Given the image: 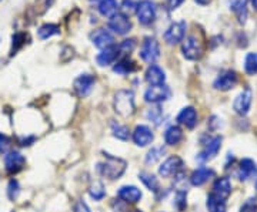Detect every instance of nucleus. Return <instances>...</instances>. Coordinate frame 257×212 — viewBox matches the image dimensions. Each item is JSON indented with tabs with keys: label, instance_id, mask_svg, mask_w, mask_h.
Here are the masks:
<instances>
[{
	"label": "nucleus",
	"instance_id": "1",
	"mask_svg": "<svg viewBox=\"0 0 257 212\" xmlns=\"http://www.w3.org/2000/svg\"><path fill=\"white\" fill-rule=\"evenodd\" d=\"M103 157H105V161L97 165V171L100 173V175L106 177L111 181L119 180L126 171L127 162L123 158L114 157V155L108 154V152H103Z\"/></svg>",
	"mask_w": 257,
	"mask_h": 212
},
{
	"label": "nucleus",
	"instance_id": "2",
	"mask_svg": "<svg viewBox=\"0 0 257 212\" xmlns=\"http://www.w3.org/2000/svg\"><path fill=\"white\" fill-rule=\"evenodd\" d=\"M114 111L120 117H130L135 113V93L132 90H119L113 98Z\"/></svg>",
	"mask_w": 257,
	"mask_h": 212
},
{
	"label": "nucleus",
	"instance_id": "3",
	"mask_svg": "<svg viewBox=\"0 0 257 212\" xmlns=\"http://www.w3.org/2000/svg\"><path fill=\"white\" fill-rule=\"evenodd\" d=\"M139 56H140V59H142L145 63L153 64V63L160 57V47H159L157 40L153 39V37H146L145 41L142 43Z\"/></svg>",
	"mask_w": 257,
	"mask_h": 212
},
{
	"label": "nucleus",
	"instance_id": "4",
	"mask_svg": "<svg viewBox=\"0 0 257 212\" xmlns=\"http://www.w3.org/2000/svg\"><path fill=\"white\" fill-rule=\"evenodd\" d=\"M172 97V90L166 84L160 86H150L145 93V101L150 104H160L167 101Z\"/></svg>",
	"mask_w": 257,
	"mask_h": 212
},
{
	"label": "nucleus",
	"instance_id": "5",
	"mask_svg": "<svg viewBox=\"0 0 257 212\" xmlns=\"http://www.w3.org/2000/svg\"><path fill=\"white\" fill-rule=\"evenodd\" d=\"M156 4L151 1V0H142L137 10H136V16H137V20L140 25L143 26H149L154 22L156 19Z\"/></svg>",
	"mask_w": 257,
	"mask_h": 212
},
{
	"label": "nucleus",
	"instance_id": "6",
	"mask_svg": "<svg viewBox=\"0 0 257 212\" xmlns=\"http://www.w3.org/2000/svg\"><path fill=\"white\" fill-rule=\"evenodd\" d=\"M182 53L184 56V59H187V60H199L203 54V47H202L200 40L196 36L186 37L182 44Z\"/></svg>",
	"mask_w": 257,
	"mask_h": 212
},
{
	"label": "nucleus",
	"instance_id": "7",
	"mask_svg": "<svg viewBox=\"0 0 257 212\" xmlns=\"http://www.w3.org/2000/svg\"><path fill=\"white\" fill-rule=\"evenodd\" d=\"M186 29H187V25H186V22H183V20L172 23V25L169 26V29L164 31V36H163V37H164V41H166L167 44H170V46L183 41V40H184V36H186Z\"/></svg>",
	"mask_w": 257,
	"mask_h": 212
},
{
	"label": "nucleus",
	"instance_id": "8",
	"mask_svg": "<svg viewBox=\"0 0 257 212\" xmlns=\"http://www.w3.org/2000/svg\"><path fill=\"white\" fill-rule=\"evenodd\" d=\"M108 26L114 34L124 36V34H127L132 30V22H130L127 14L117 13L109 19Z\"/></svg>",
	"mask_w": 257,
	"mask_h": 212
},
{
	"label": "nucleus",
	"instance_id": "9",
	"mask_svg": "<svg viewBox=\"0 0 257 212\" xmlns=\"http://www.w3.org/2000/svg\"><path fill=\"white\" fill-rule=\"evenodd\" d=\"M93 86H95V77L92 74H80L73 81V90L80 98H84L92 93Z\"/></svg>",
	"mask_w": 257,
	"mask_h": 212
},
{
	"label": "nucleus",
	"instance_id": "10",
	"mask_svg": "<svg viewBox=\"0 0 257 212\" xmlns=\"http://www.w3.org/2000/svg\"><path fill=\"white\" fill-rule=\"evenodd\" d=\"M221 141H223V138L220 135H215V137L209 138V141L204 144L203 151L197 155V159L202 162H206V161L215 158L221 148Z\"/></svg>",
	"mask_w": 257,
	"mask_h": 212
},
{
	"label": "nucleus",
	"instance_id": "11",
	"mask_svg": "<svg viewBox=\"0 0 257 212\" xmlns=\"http://www.w3.org/2000/svg\"><path fill=\"white\" fill-rule=\"evenodd\" d=\"M183 168V159L177 155H172L163 161V164L159 167V175L163 178H169L172 175H176Z\"/></svg>",
	"mask_w": 257,
	"mask_h": 212
},
{
	"label": "nucleus",
	"instance_id": "12",
	"mask_svg": "<svg viewBox=\"0 0 257 212\" xmlns=\"http://www.w3.org/2000/svg\"><path fill=\"white\" fill-rule=\"evenodd\" d=\"M25 164H26V158L19 151H9L4 155V167L9 174H16L22 171Z\"/></svg>",
	"mask_w": 257,
	"mask_h": 212
},
{
	"label": "nucleus",
	"instance_id": "13",
	"mask_svg": "<svg viewBox=\"0 0 257 212\" xmlns=\"http://www.w3.org/2000/svg\"><path fill=\"white\" fill-rule=\"evenodd\" d=\"M236 84H237V73L233 70H226L217 76V79L213 83V87L220 91H229Z\"/></svg>",
	"mask_w": 257,
	"mask_h": 212
},
{
	"label": "nucleus",
	"instance_id": "14",
	"mask_svg": "<svg viewBox=\"0 0 257 212\" xmlns=\"http://www.w3.org/2000/svg\"><path fill=\"white\" fill-rule=\"evenodd\" d=\"M253 101V93L250 89H244L242 93L239 94L234 101H233V110L239 114V116H246L252 107Z\"/></svg>",
	"mask_w": 257,
	"mask_h": 212
},
{
	"label": "nucleus",
	"instance_id": "15",
	"mask_svg": "<svg viewBox=\"0 0 257 212\" xmlns=\"http://www.w3.org/2000/svg\"><path fill=\"white\" fill-rule=\"evenodd\" d=\"M90 39H92V43L100 50H105L108 47L114 46V37L106 29H97V30H95L90 34Z\"/></svg>",
	"mask_w": 257,
	"mask_h": 212
},
{
	"label": "nucleus",
	"instance_id": "16",
	"mask_svg": "<svg viewBox=\"0 0 257 212\" xmlns=\"http://www.w3.org/2000/svg\"><path fill=\"white\" fill-rule=\"evenodd\" d=\"M133 143H135L137 147H147L153 143L154 140V134L151 131V128L147 127V125H137L133 131Z\"/></svg>",
	"mask_w": 257,
	"mask_h": 212
},
{
	"label": "nucleus",
	"instance_id": "17",
	"mask_svg": "<svg viewBox=\"0 0 257 212\" xmlns=\"http://www.w3.org/2000/svg\"><path fill=\"white\" fill-rule=\"evenodd\" d=\"M197 120H199V116H197V111H196L194 107H184L177 114V122L184 125L189 130L194 128L197 125Z\"/></svg>",
	"mask_w": 257,
	"mask_h": 212
},
{
	"label": "nucleus",
	"instance_id": "18",
	"mask_svg": "<svg viewBox=\"0 0 257 212\" xmlns=\"http://www.w3.org/2000/svg\"><path fill=\"white\" fill-rule=\"evenodd\" d=\"M120 56V49L119 46H111V47H108L105 50H102L100 53L96 56V61L100 67H106L116 63L117 57Z\"/></svg>",
	"mask_w": 257,
	"mask_h": 212
},
{
	"label": "nucleus",
	"instance_id": "19",
	"mask_svg": "<svg viewBox=\"0 0 257 212\" xmlns=\"http://www.w3.org/2000/svg\"><path fill=\"white\" fill-rule=\"evenodd\" d=\"M117 197L126 204H137L142 199V191L135 185H123L117 189Z\"/></svg>",
	"mask_w": 257,
	"mask_h": 212
},
{
	"label": "nucleus",
	"instance_id": "20",
	"mask_svg": "<svg viewBox=\"0 0 257 212\" xmlns=\"http://www.w3.org/2000/svg\"><path fill=\"white\" fill-rule=\"evenodd\" d=\"M212 194L226 201V199L229 198V195L231 194L230 180H229L227 177H220V178H217L216 181L213 182V186H212Z\"/></svg>",
	"mask_w": 257,
	"mask_h": 212
},
{
	"label": "nucleus",
	"instance_id": "21",
	"mask_svg": "<svg viewBox=\"0 0 257 212\" xmlns=\"http://www.w3.org/2000/svg\"><path fill=\"white\" fill-rule=\"evenodd\" d=\"M212 177H215V171L212 168L207 167H200L197 170H194L190 175V184L193 186H202L206 184Z\"/></svg>",
	"mask_w": 257,
	"mask_h": 212
},
{
	"label": "nucleus",
	"instance_id": "22",
	"mask_svg": "<svg viewBox=\"0 0 257 212\" xmlns=\"http://www.w3.org/2000/svg\"><path fill=\"white\" fill-rule=\"evenodd\" d=\"M145 79L150 86H160V84H164V81H166V74H164L163 68L156 64H150L149 68L146 70Z\"/></svg>",
	"mask_w": 257,
	"mask_h": 212
},
{
	"label": "nucleus",
	"instance_id": "23",
	"mask_svg": "<svg viewBox=\"0 0 257 212\" xmlns=\"http://www.w3.org/2000/svg\"><path fill=\"white\" fill-rule=\"evenodd\" d=\"M257 167L256 162L250 158H244L240 161V167H239V173H237V178L240 181H246L249 180L253 174H256Z\"/></svg>",
	"mask_w": 257,
	"mask_h": 212
},
{
	"label": "nucleus",
	"instance_id": "24",
	"mask_svg": "<svg viewBox=\"0 0 257 212\" xmlns=\"http://www.w3.org/2000/svg\"><path fill=\"white\" fill-rule=\"evenodd\" d=\"M97 10L103 17L110 19L114 14L119 13V3H117V0H100Z\"/></svg>",
	"mask_w": 257,
	"mask_h": 212
},
{
	"label": "nucleus",
	"instance_id": "25",
	"mask_svg": "<svg viewBox=\"0 0 257 212\" xmlns=\"http://www.w3.org/2000/svg\"><path fill=\"white\" fill-rule=\"evenodd\" d=\"M183 138V131L179 125H170L166 131H164V143L167 146L173 147L177 146Z\"/></svg>",
	"mask_w": 257,
	"mask_h": 212
},
{
	"label": "nucleus",
	"instance_id": "26",
	"mask_svg": "<svg viewBox=\"0 0 257 212\" xmlns=\"http://www.w3.org/2000/svg\"><path fill=\"white\" fill-rule=\"evenodd\" d=\"M231 10L236 14V19L240 25H244L247 22V1L246 0H234L231 3Z\"/></svg>",
	"mask_w": 257,
	"mask_h": 212
},
{
	"label": "nucleus",
	"instance_id": "27",
	"mask_svg": "<svg viewBox=\"0 0 257 212\" xmlns=\"http://www.w3.org/2000/svg\"><path fill=\"white\" fill-rule=\"evenodd\" d=\"M206 208L209 212H226L227 207H226V201L219 198L216 195L210 194L207 199H206Z\"/></svg>",
	"mask_w": 257,
	"mask_h": 212
},
{
	"label": "nucleus",
	"instance_id": "28",
	"mask_svg": "<svg viewBox=\"0 0 257 212\" xmlns=\"http://www.w3.org/2000/svg\"><path fill=\"white\" fill-rule=\"evenodd\" d=\"M135 70V63H133L129 57H124L122 60H119V61L114 64V67H113V71H114L116 74H119V76H127V74L133 73Z\"/></svg>",
	"mask_w": 257,
	"mask_h": 212
},
{
	"label": "nucleus",
	"instance_id": "29",
	"mask_svg": "<svg viewBox=\"0 0 257 212\" xmlns=\"http://www.w3.org/2000/svg\"><path fill=\"white\" fill-rule=\"evenodd\" d=\"M139 180L146 185V188L151 191V192H154V194H157L159 191H160V184H159V180L153 175V174L150 173H140L139 174Z\"/></svg>",
	"mask_w": 257,
	"mask_h": 212
},
{
	"label": "nucleus",
	"instance_id": "30",
	"mask_svg": "<svg viewBox=\"0 0 257 212\" xmlns=\"http://www.w3.org/2000/svg\"><path fill=\"white\" fill-rule=\"evenodd\" d=\"M146 119L154 125H160L163 121V108L160 104H153L149 110L146 111Z\"/></svg>",
	"mask_w": 257,
	"mask_h": 212
},
{
	"label": "nucleus",
	"instance_id": "31",
	"mask_svg": "<svg viewBox=\"0 0 257 212\" xmlns=\"http://www.w3.org/2000/svg\"><path fill=\"white\" fill-rule=\"evenodd\" d=\"M56 34H60V27L57 25H53V23H47V25H43V26L39 27L37 30V36L40 40H46L52 36H56Z\"/></svg>",
	"mask_w": 257,
	"mask_h": 212
},
{
	"label": "nucleus",
	"instance_id": "32",
	"mask_svg": "<svg viewBox=\"0 0 257 212\" xmlns=\"http://www.w3.org/2000/svg\"><path fill=\"white\" fill-rule=\"evenodd\" d=\"M164 152H166V148L163 146L151 147L149 150V152L146 154L145 162H146L147 165H153V164H156L159 159L162 158L163 155H164Z\"/></svg>",
	"mask_w": 257,
	"mask_h": 212
},
{
	"label": "nucleus",
	"instance_id": "33",
	"mask_svg": "<svg viewBox=\"0 0 257 212\" xmlns=\"http://www.w3.org/2000/svg\"><path fill=\"white\" fill-rule=\"evenodd\" d=\"M111 134H113V137H116L117 140H122V141H127L130 137L129 128L120 122H116V121L111 122Z\"/></svg>",
	"mask_w": 257,
	"mask_h": 212
},
{
	"label": "nucleus",
	"instance_id": "34",
	"mask_svg": "<svg viewBox=\"0 0 257 212\" xmlns=\"http://www.w3.org/2000/svg\"><path fill=\"white\" fill-rule=\"evenodd\" d=\"M244 71L249 76L257 74V53H247L244 57Z\"/></svg>",
	"mask_w": 257,
	"mask_h": 212
},
{
	"label": "nucleus",
	"instance_id": "35",
	"mask_svg": "<svg viewBox=\"0 0 257 212\" xmlns=\"http://www.w3.org/2000/svg\"><path fill=\"white\" fill-rule=\"evenodd\" d=\"M89 195L95 199V201H100V199L105 198V195H106V189H105L103 182H100V181H95V182H92V185L89 186Z\"/></svg>",
	"mask_w": 257,
	"mask_h": 212
},
{
	"label": "nucleus",
	"instance_id": "36",
	"mask_svg": "<svg viewBox=\"0 0 257 212\" xmlns=\"http://www.w3.org/2000/svg\"><path fill=\"white\" fill-rule=\"evenodd\" d=\"M26 34L25 33H14L13 37H12V49H10V56H14V54L17 53L22 47H23V44L26 43Z\"/></svg>",
	"mask_w": 257,
	"mask_h": 212
},
{
	"label": "nucleus",
	"instance_id": "37",
	"mask_svg": "<svg viewBox=\"0 0 257 212\" xmlns=\"http://www.w3.org/2000/svg\"><path fill=\"white\" fill-rule=\"evenodd\" d=\"M175 189L176 192H187V180H186V174L183 171L175 175Z\"/></svg>",
	"mask_w": 257,
	"mask_h": 212
},
{
	"label": "nucleus",
	"instance_id": "38",
	"mask_svg": "<svg viewBox=\"0 0 257 212\" xmlns=\"http://www.w3.org/2000/svg\"><path fill=\"white\" fill-rule=\"evenodd\" d=\"M19 194H20V185L16 180H12L7 185V197L10 201H14V199H17Z\"/></svg>",
	"mask_w": 257,
	"mask_h": 212
},
{
	"label": "nucleus",
	"instance_id": "39",
	"mask_svg": "<svg viewBox=\"0 0 257 212\" xmlns=\"http://www.w3.org/2000/svg\"><path fill=\"white\" fill-rule=\"evenodd\" d=\"M187 192H176V198H175V207L179 211H183L187 207Z\"/></svg>",
	"mask_w": 257,
	"mask_h": 212
},
{
	"label": "nucleus",
	"instance_id": "40",
	"mask_svg": "<svg viewBox=\"0 0 257 212\" xmlns=\"http://www.w3.org/2000/svg\"><path fill=\"white\" fill-rule=\"evenodd\" d=\"M10 147H12V140L7 135L0 134V154H7L10 151Z\"/></svg>",
	"mask_w": 257,
	"mask_h": 212
},
{
	"label": "nucleus",
	"instance_id": "41",
	"mask_svg": "<svg viewBox=\"0 0 257 212\" xmlns=\"http://www.w3.org/2000/svg\"><path fill=\"white\" fill-rule=\"evenodd\" d=\"M240 212H257V199L249 198L240 208Z\"/></svg>",
	"mask_w": 257,
	"mask_h": 212
},
{
	"label": "nucleus",
	"instance_id": "42",
	"mask_svg": "<svg viewBox=\"0 0 257 212\" xmlns=\"http://www.w3.org/2000/svg\"><path fill=\"white\" fill-rule=\"evenodd\" d=\"M135 47H136V41L133 39L123 40L122 44L119 46L120 53H126V54H129L130 52H133V49H135Z\"/></svg>",
	"mask_w": 257,
	"mask_h": 212
},
{
	"label": "nucleus",
	"instance_id": "43",
	"mask_svg": "<svg viewBox=\"0 0 257 212\" xmlns=\"http://www.w3.org/2000/svg\"><path fill=\"white\" fill-rule=\"evenodd\" d=\"M142 0H122V6L127 12H136Z\"/></svg>",
	"mask_w": 257,
	"mask_h": 212
},
{
	"label": "nucleus",
	"instance_id": "44",
	"mask_svg": "<svg viewBox=\"0 0 257 212\" xmlns=\"http://www.w3.org/2000/svg\"><path fill=\"white\" fill-rule=\"evenodd\" d=\"M124 204L126 202L122 201V199H114L113 204H111V207H113L114 212H126V205Z\"/></svg>",
	"mask_w": 257,
	"mask_h": 212
},
{
	"label": "nucleus",
	"instance_id": "45",
	"mask_svg": "<svg viewBox=\"0 0 257 212\" xmlns=\"http://www.w3.org/2000/svg\"><path fill=\"white\" fill-rule=\"evenodd\" d=\"M35 141H36V137H33V135H30V137H22V138L19 140V144L22 147H29L32 146Z\"/></svg>",
	"mask_w": 257,
	"mask_h": 212
},
{
	"label": "nucleus",
	"instance_id": "46",
	"mask_svg": "<svg viewBox=\"0 0 257 212\" xmlns=\"http://www.w3.org/2000/svg\"><path fill=\"white\" fill-rule=\"evenodd\" d=\"M184 0H167V7L169 10H176L177 7H180L183 4Z\"/></svg>",
	"mask_w": 257,
	"mask_h": 212
},
{
	"label": "nucleus",
	"instance_id": "47",
	"mask_svg": "<svg viewBox=\"0 0 257 212\" xmlns=\"http://www.w3.org/2000/svg\"><path fill=\"white\" fill-rule=\"evenodd\" d=\"M74 212H90V208L87 207L86 202L79 201V202L76 204V207H74Z\"/></svg>",
	"mask_w": 257,
	"mask_h": 212
},
{
	"label": "nucleus",
	"instance_id": "48",
	"mask_svg": "<svg viewBox=\"0 0 257 212\" xmlns=\"http://www.w3.org/2000/svg\"><path fill=\"white\" fill-rule=\"evenodd\" d=\"M221 120L219 119V117H216V116H213L212 119H210V121H209V125H210V130H217L220 125H221V122H220Z\"/></svg>",
	"mask_w": 257,
	"mask_h": 212
},
{
	"label": "nucleus",
	"instance_id": "49",
	"mask_svg": "<svg viewBox=\"0 0 257 212\" xmlns=\"http://www.w3.org/2000/svg\"><path fill=\"white\" fill-rule=\"evenodd\" d=\"M194 1H196L197 4H202V6H206V4H209V3H210L212 0H194Z\"/></svg>",
	"mask_w": 257,
	"mask_h": 212
},
{
	"label": "nucleus",
	"instance_id": "50",
	"mask_svg": "<svg viewBox=\"0 0 257 212\" xmlns=\"http://www.w3.org/2000/svg\"><path fill=\"white\" fill-rule=\"evenodd\" d=\"M252 3H253V7L257 10V0H252Z\"/></svg>",
	"mask_w": 257,
	"mask_h": 212
},
{
	"label": "nucleus",
	"instance_id": "51",
	"mask_svg": "<svg viewBox=\"0 0 257 212\" xmlns=\"http://www.w3.org/2000/svg\"><path fill=\"white\" fill-rule=\"evenodd\" d=\"M255 186H256V189H257V177H256V182H255Z\"/></svg>",
	"mask_w": 257,
	"mask_h": 212
},
{
	"label": "nucleus",
	"instance_id": "52",
	"mask_svg": "<svg viewBox=\"0 0 257 212\" xmlns=\"http://www.w3.org/2000/svg\"><path fill=\"white\" fill-rule=\"evenodd\" d=\"M135 212H142V211H135Z\"/></svg>",
	"mask_w": 257,
	"mask_h": 212
},
{
	"label": "nucleus",
	"instance_id": "53",
	"mask_svg": "<svg viewBox=\"0 0 257 212\" xmlns=\"http://www.w3.org/2000/svg\"><path fill=\"white\" fill-rule=\"evenodd\" d=\"M92 1H95V0H92Z\"/></svg>",
	"mask_w": 257,
	"mask_h": 212
},
{
	"label": "nucleus",
	"instance_id": "54",
	"mask_svg": "<svg viewBox=\"0 0 257 212\" xmlns=\"http://www.w3.org/2000/svg\"><path fill=\"white\" fill-rule=\"evenodd\" d=\"M162 212H166V211H162Z\"/></svg>",
	"mask_w": 257,
	"mask_h": 212
}]
</instances>
